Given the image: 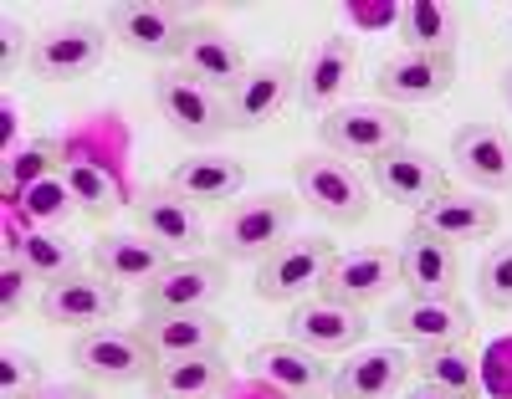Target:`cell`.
I'll list each match as a JSON object with an SVG mask.
<instances>
[{
	"instance_id": "cell-25",
	"label": "cell",
	"mask_w": 512,
	"mask_h": 399,
	"mask_svg": "<svg viewBox=\"0 0 512 399\" xmlns=\"http://www.w3.org/2000/svg\"><path fill=\"white\" fill-rule=\"evenodd\" d=\"M149 348L159 353V364L169 359H195V353H216L226 343V323L216 313H164L139 323Z\"/></svg>"
},
{
	"instance_id": "cell-7",
	"label": "cell",
	"mask_w": 512,
	"mask_h": 399,
	"mask_svg": "<svg viewBox=\"0 0 512 399\" xmlns=\"http://www.w3.org/2000/svg\"><path fill=\"white\" fill-rule=\"evenodd\" d=\"M195 21L185 6H164V0H134V6H113L108 11V36L118 41L123 52L149 57V62H169L185 57Z\"/></svg>"
},
{
	"instance_id": "cell-33",
	"label": "cell",
	"mask_w": 512,
	"mask_h": 399,
	"mask_svg": "<svg viewBox=\"0 0 512 399\" xmlns=\"http://www.w3.org/2000/svg\"><path fill=\"white\" fill-rule=\"evenodd\" d=\"M16 256L26 261V272H31L36 282H47V287H52V282H62V277H72V272H82L77 251H72L62 236H52V231H36V236H26Z\"/></svg>"
},
{
	"instance_id": "cell-41",
	"label": "cell",
	"mask_w": 512,
	"mask_h": 399,
	"mask_svg": "<svg viewBox=\"0 0 512 399\" xmlns=\"http://www.w3.org/2000/svg\"><path fill=\"white\" fill-rule=\"evenodd\" d=\"M497 87H502V103H507V113H512V67L502 72V82H497Z\"/></svg>"
},
{
	"instance_id": "cell-40",
	"label": "cell",
	"mask_w": 512,
	"mask_h": 399,
	"mask_svg": "<svg viewBox=\"0 0 512 399\" xmlns=\"http://www.w3.org/2000/svg\"><path fill=\"white\" fill-rule=\"evenodd\" d=\"M11 67H16V26L6 21V72H11Z\"/></svg>"
},
{
	"instance_id": "cell-30",
	"label": "cell",
	"mask_w": 512,
	"mask_h": 399,
	"mask_svg": "<svg viewBox=\"0 0 512 399\" xmlns=\"http://www.w3.org/2000/svg\"><path fill=\"white\" fill-rule=\"evenodd\" d=\"M67 169V149L57 139H26L21 149L6 154V169H0V185H6V195H31L36 185L57 180V174Z\"/></svg>"
},
{
	"instance_id": "cell-6",
	"label": "cell",
	"mask_w": 512,
	"mask_h": 399,
	"mask_svg": "<svg viewBox=\"0 0 512 399\" xmlns=\"http://www.w3.org/2000/svg\"><path fill=\"white\" fill-rule=\"evenodd\" d=\"M67 359L93 384H149L159 369V353L149 348L144 328H93L77 333Z\"/></svg>"
},
{
	"instance_id": "cell-11",
	"label": "cell",
	"mask_w": 512,
	"mask_h": 399,
	"mask_svg": "<svg viewBox=\"0 0 512 399\" xmlns=\"http://www.w3.org/2000/svg\"><path fill=\"white\" fill-rule=\"evenodd\" d=\"M241 369H246V379L277 389L282 399H318V394H328V384H333V369L323 364V353L292 343V338L251 348Z\"/></svg>"
},
{
	"instance_id": "cell-32",
	"label": "cell",
	"mask_w": 512,
	"mask_h": 399,
	"mask_svg": "<svg viewBox=\"0 0 512 399\" xmlns=\"http://www.w3.org/2000/svg\"><path fill=\"white\" fill-rule=\"evenodd\" d=\"M67 190H72V200H77V210L82 215H113L118 205H123V195H118V185L108 180V174L93 164V159H67Z\"/></svg>"
},
{
	"instance_id": "cell-4",
	"label": "cell",
	"mask_w": 512,
	"mask_h": 399,
	"mask_svg": "<svg viewBox=\"0 0 512 399\" xmlns=\"http://www.w3.org/2000/svg\"><path fill=\"white\" fill-rule=\"evenodd\" d=\"M292 185H297V195L308 200V210H318L323 220H333V226H359V220L369 215L374 185L364 180L354 164L333 159L323 149L292 159Z\"/></svg>"
},
{
	"instance_id": "cell-17",
	"label": "cell",
	"mask_w": 512,
	"mask_h": 399,
	"mask_svg": "<svg viewBox=\"0 0 512 399\" xmlns=\"http://www.w3.org/2000/svg\"><path fill=\"white\" fill-rule=\"evenodd\" d=\"M390 333L415 348H451L472 338V307L461 297H400L390 302Z\"/></svg>"
},
{
	"instance_id": "cell-39",
	"label": "cell",
	"mask_w": 512,
	"mask_h": 399,
	"mask_svg": "<svg viewBox=\"0 0 512 399\" xmlns=\"http://www.w3.org/2000/svg\"><path fill=\"white\" fill-rule=\"evenodd\" d=\"M400 399H461V394H446V389H431V384H420V389H410V394H400Z\"/></svg>"
},
{
	"instance_id": "cell-26",
	"label": "cell",
	"mask_w": 512,
	"mask_h": 399,
	"mask_svg": "<svg viewBox=\"0 0 512 399\" xmlns=\"http://www.w3.org/2000/svg\"><path fill=\"white\" fill-rule=\"evenodd\" d=\"M231 389V364L226 353H195V359H169L154 369L149 394L154 399H221Z\"/></svg>"
},
{
	"instance_id": "cell-38",
	"label": "cell",
	"mask_w": 512,
	"mask_h": 399,
	"mask_svg": "<svg viewBox=\"0 0 512 399\" xmlns=\"http://www.w3.org/2000/svg\"><path fill=\"white\" fill-rule=\"evenodd\" d=\"M21 399H98L88 384H67V379H47V384H36L31 394H21Z\"/></svg>"
},
{
	"instance_id": "cell-36",
	"label": "cell",
	"mask_w": 512,
	"mask_h": 399,
	"mask_svg": "<svg viewBox=\"0 0 512 399\" xmlns=\"http://www.w3.org/2000/svg\"><path fill=\"white\" fill-rule=\"evenodd\" d=\"M26 210H31L36 220H67V210H77V200H72L67 180H62V174H57V180H47V185H36V190L26 195Z\"/></svg>"
},
{
	"instance_id": "cell-34",
	"label": "cell",
	"mask_w": 512,
	"mask_h": 399,
	"mask_svg": "<svg viewBox=\"0 0 512 399\" xmlns=\"http://www.w3.org/2000/svg\"><path fill=\"white\" fill-rule=\"evenodd\" d=\"M477 297L492 313H512V241H497L477 261Z\"/></svg>"
},
{
	"instance_id": "cell-15",
	"label": "cell",
	"mask_w": 512,
	"mask_h": 399,
	"mask_svg": "<svg viewBox=\"0 0 512 399\" xmlns=\"http://www.w3.org/2000/svg\"><path fill=\"white\" fill-rule=\"evenodd\" d=\"M287 338L303 343L313 353H323V359H338V353H354L364 338H369V318L364 307H349V302H333V297H308L292 307L287 318Z\"/></svg>"
},
{
	"instance_id": "cell-28",
	"label": "cell",
	"mask_w": 512,
	"mask_h": 399,
	"mask_svg": "<svg viewBox=\"0 0 512 399\" xmlns=\"http://www.w3.org/2000/svg\"><path fill=\"white\" fill-rule=\"evenodd\" d=\"M164 185L175 195H185L190 205H226V200L241 195L246 169L236 159H221V154H190V159H180L175 169H169Z\"/></svg>"
},
{
	"instance_id": "cell-20",
	"label": "cell",
	"mask_w": 512,
	"mask_h": 399,
	"mask_svg": "<svg viewBox=\"0 0 512 399\" xmlns=\"http://www.w3.org/2000/svg\"><path fill=\"white\" fill-rule=\"evenodd\" d=\"M395 287H400L395 246H364V251H349V256L333 261V272L323 282V297L349 302V307H369V302H384Z\"/></svg>"
},
{
	"instance_id": "cell-31",
	"label": "cell",
	"mask_w": 512,
	"mask_h": 399,
	"mask_svg": "<svg viewBox=\"0 0 512 399\" xmlns=\"http://www.w3.org/2000/svg\"><path fill=\"white\" fill-rule=\"evenodd\" d=\"M410 369L420 374V384L446 389V394H461V399H477V389H482L472 353H466L461 343H451V348H415V353H410Z\"/></svg>"
},
{
	"instance_id": "cell-24",
	"label": "cell",
	"mask_w": 512,
	"mask_h": 399,
	"mask_svg": "<svg viewBox=\"0 0 512 399\" xmlns=\"http://www.w3.org/2000/svg\"><path fill=\"white\" fill-rule=\"evenodd\" d=\"M410 374H415L410 353H400V348H369V353H349V364L333 369L328 394L333 399H395Z\"/></svg>"
},
{
	"instance_id": "cell-3",
	"label": "cell",
	"mask_w": 512,
	"mask_h": 399,
	"mask_svg": "<svg viewBox=\"0 0 512 399\" xmlns=\"http://www.w3.org/2000/svg\"><path fill=\"white\" fill-rule=\"evenodd\" d=\"M338 261V246L323 241V236H287L267 261H256V277H251V292L262 302H308L323 292L328 272Z\"/></svg>"
},
{
	"instance_id": "cell-5",
	"label": "cell",
	"mask_w": 512,
	"mask_h": 399,
	"mask_svg": "<svg viewBox=\"0 0 512 399\" xmlns=\"http://www.w3.org/2000/svg\"><path fill=\"white\" fill-rule=\"evenodd\" d=\"M154 103H159V118L169 123V133H180L185 144H216V139H226V133H231L226 93L195 82L180 67L154 77Z\"/></svg>"
},
{
	"instance_id": "cell-8",
	"label": "cell",
	"mask_w": 512,
	"mask_h": 399,
	"mask_svg": "<svg viewBox=\"0 0 512 399\" xmlns=\"http://www.w3.org/2000/svg\"><path fill=\"white\" fill-rule=\"evenodd\" d=\"M226 266L221 256H180L159 282H149L139 292V313L144 318H164V313H210L226 297Z\"/></svg>"
},
{
	"instance_id": "cell-27",
	"label": "cell",
	"mask_w": 512,
	"mask_h": 399,
	"mask_svg": "<svg viewBox=\"0 0 512 399\" xmlns=\"http://www.w3.org/2000/svg\"><path fill=\"white\" fill-rule=\"evenodd\" d=\"M246 67H251L246 52L236 47L221 26H195L190 41H185V57H180V72H190L205 87H216V93H231Z\"/></svg>"
},
{
	"instance_id": "cell-2",
	"label": "cell",
	"mask_w": 512,
	"mask_h": 399,
	"mask_svg": "<svg viewBox=\"0 0 512 399\" xmlns=\"http://www.w3.org/2000/svg\"><path fill=\"white\" fill-rule=\"evenodd\" d=\"M297 220V200L287 190H267L256 200H236L216 226V256L221 261H267Z\"/></svg>"
},
{
	"instance_id": "cell-10",
	"label": "cell",
	"mask_w": 512,
	"mask_h": 399,
	"mask_svg": "<svg viewBox=\"0 0 512 399\" xmlns=\"http://www.w3.org/2000/svg\"><path fill=\"white\" fill-rule=\"evenodd\" d=\"M451 164L477 195H512V133L502 123H461L451 133Z\"/></svg>"
},
{
	"instance_id": "cell-1",
	"label": "cell",
	"mask_w": 512,
	"mask_h": 399,
	"mask_svg": "<svg viewBox=\"0 0 512 399\" xmlns=\"http://www.w3.org/2000/svg\"><path fill=\"white\" fill-rule=\"evenodd\" d=\"M318 139H323V154L333 159H379L410 139V118L405 108H390V103H344L333 108L323 123H318Z\"/></svg>"
},
{
	"instance_id": "cell-9",
	"label": "cell",
	"mask_w": 512,
	"mask_h": 399,
	"mask_svg": "<svg viewBox=\"0 0 512 399\" xmlns=\"http://www.w3.org/2000/svg\"><path fill=\"white\" fill-rule=\"evenodd\" d=\"M108 31L93 26V21H67V26H52L41 31L31 47H26V67L47 82H77V77H93L108 57Z\"/></svg>"
},
{
	"instance_id": "cell-18",
	"label": "cell",
	"mask_w": 512,
	"mask_h": 399,
	"mask_svg": "<svg viewBox=\"0 0 512 399\" xmlns=\"http://www.w3.org/2000/svg\"><path fill=\"white\" fill-rule=\"evenodd\" d=\"M369 185L390 200V205H410V210H425L431 200H441L451 185H446V169L425 154V149H390L369 164Z\"/></svg>"
},
{
	"instance_id": "cell-19",
	"label": "cell",
	"mask_w": 512,
	"mask_h": 399,
	"mask_svg": "<svg viewBox=\"0 0 512 399\" xmlns=\"http://www.w3.org/2000/svg\"><path fill=\"white\" fill-rule=\"evenodd\" d=\"M400 256V287L410 297H456V282H461V251L431 231L410 226L395 246Z\"/></svg>"
},
{
	"instance_id": "cell-12",
	"label": "cell",
	"mask_w": 512,
	"mask_h": 399,
	"mask_svg": "<svg viewBox=\"0 0 512 399\" xmlns=\"http://www.w3.org/2000/svg\"><path fill=\"white\" fill-rule=\"evenodd\" d=\"M118 307H123V287L108 282L103 272H72L41 292V318L57 328H77V333L108 328Z\"/></svg>"
},
{
	"instance_id": "cell-22",
	"label": "cell",
	"mask_w": 512,
	"mask_h": 399,
	"mask_svg": "<svg viewBox=\"0 0 512 399\" xmlns=\"http://www.w3.org/2000/svg\"><path fill=\"white\" fill-rule=\"evenodd\" d=\"M88 261H93V272H103L108 282H118V287H149V282H159L169 266H175L180 256H169L159 241H149V236H123V231H108V236H98L93 241V251H88Z\"/></svg>"
},
{
	"instance_id": "cell-35",
	"label": "cell",
	"mask_w": 512,
	"mask_h": 399,
	"mask_svg": "<svg viewBox=\"0 0 512 399\" xmlns=\"http://www.w3.org/2000/svg\"><path fill=\"white\" fill-rule=\"evenodd\" d=\"M36 384H47L41 379V364L31 359V353H0V394L6 399H21V394H31Z\"/></svg>"
},
{
	"instance_id": "cell-21",
	"label": "cell",
	"mask_w": 512,
	"mask_h": 399,
	"mask_svg": "<svg viewBox=\"0 0 512 399\" xmlns=\"http://www.w3.org/2000/svg\"><path fill=\"white\" fill-rule=\"evenodd\" d=\"M134 220L149 241H159L169 256H190L205 241L200 226V205H190L185 195H175L169 185H149L144 195H134Z\"/></svg>"
},
{
	"instance_id": "cell-23",
	"label": "cell",
	"mask_w": 512,
	"mask_h": 399,
	"mask_svg": "<svg viewBox=\"0 0 512 399\" xmlns=\"http://www.w3.org/2000/svg\"><path fill=\"white\" fill-rule=\"evenodd\" d=\"M415 226L431 231V236H441V241H451V246H461V241H487V236H497L502 210H497V200H487V195H477V190H446L441 200H431L425 210H415Z\"/></svg>"
},
{
	"instance_id": "cell-16",
	"label": "cell",
	"mask_w": 512,
	"mask_h": 399,
	"mask_svg": "<svg viewBox=\"0 0 512 399\" xmlns=\"http://www.w3.org/2000/svg\"><path fill=\"white\" fill-rule=\"evenodd\" d=\"M456 82V57H436V52H395L384 57L374 72V93L390 108H415V103H436L451 93Z\"/></svg>"
},
{
	"instance_id": "cell-13",
	"label": "cell",
	"mask_w": 512,
	"mask_h": 399,
	"mask_svg": "<svg viewBox=\"0 0 512 399\" xmlns=\"http://www.w3.org/2000/svg\"><path fill=\"white\" fill-rule=\"evenodd\" d=\"M354 72H359V47L349 31H333L323 36L318 47L308 52V62L297 67V103H303L308 113H333L344 108L349 87H354Z\"/></svg>"
},
{
	"instance_id": "cell-37",
	"label": "cell",
	"mask_w": 512,
	"mask_h": 399,
	"mask_svg": "<svg viewBox=\"0 0 512 399\" xmlns=\"http://www.w3.org/2000/svg\"><path fill=\"white\" fill-rule=\"evenodd\" d=\"M26 282H36V277L26 272V261H21L16 251H6V261H0V313H6V318H16V313H21V302H26Z\"/></svg>"
},
{
	"instance_id": "cell-14",
	"label": "cell",
	"mask_w": 512,
	"mask_h": 399,
	"mask_svg": "<svg viewBox=\"0 0 512 399\" xmlns=\"http://www.w3.org/2000/svg\"><path fill=\"white\" fill-rule=\"evenodd\" d=\"M292 103H297V67L282 62V57L251 62V67L241 72V82L226 93V108H231V128H236V133L282 118Z\"/></svg>"
},
{
	"instance_id": "cell-29",
	"label": "cell",
	"mask_w": 512,
	"mask_h": 399,
	"mask_svg": "<svg viewBox=\"0 0 512 399\" xmlns=\"http://www.w3.org/2000/svg\"><path fill=\"white\" fill-rule=\"evenodd\" d=\"M400 36L410 52H436V57H456L461 47V11L446 0H410L400 6Z\"/></svg>"
}]
</instances>
